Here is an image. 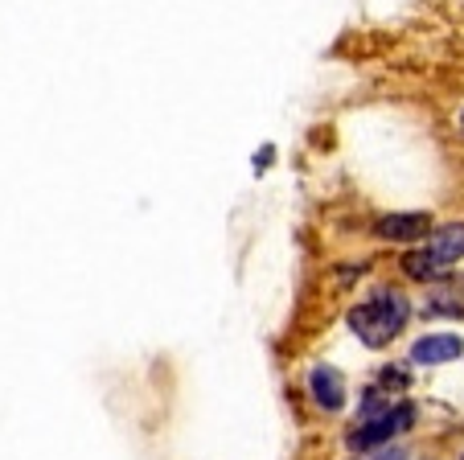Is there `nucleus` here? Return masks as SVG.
<instances>
[{
	"mask_svg": "<svg viewBox=\"0 0 464 460\" xmlns=\"http://www.w3.org/2000/svg\"><path fill=\"white\" fill-rule=\"evenodd\" d=\"M308 387H313L316 407H324V411H342L345 407V382L334 366H316V370L308 374Z\"/></svg>",
	"mask_w": 464,
	"mask_h": 460,
	"instance_id": "obj_4",
	"label": "nucleus"
},
{
	"mask_svg": "<svg viewBox=\"0 0 464 460\" xmlns=\"http://www.w3.org/2000/svg\"><path fill=\"white\" fill-rule=\"evenodd\" d=\"M428 255L440 268H452L456 259H464V222H448V226H440V230H431Z\"/></svg>",
	"mask_w": 464,
	"mask_h": 460,
	"instance_id": "obj_6",
	"label": "nucleus"
},
{
	"mask_svg": "<svg viewBox=\"0 0 464 460\" xmlns=\"http://www.w3.org/2000/svg\"><path fill=\"white\" fill-rule=\"evenodd\" d=\"M407 317H411L407 296L394 292V288H386V292H378L374 300H366V304H358V308H353L350 325H353V333H358L370 349H382L386 341L399 338V329L407 325Z\"/></svg>",
	"mask_w": 464,
	"mask_h": 460,
	"instance_id": "obj_1",
	"label": "nucleus"
},
{
	"mask_svg": "<svg viewBox=\"0 0 464 460\" xmlns=\"http://www.w3.org/2000/svg\"><path fill=\"white\" fill-rule=\"evenodd\" d=\"M428 230H431L428 214H386V218H378V226H374V235L391 239V243H411V239H423Z\"/></svg>",
	"mask_w": 464,
	"mask_h": 460,
	"instance_id": "obj_3",
	"label": "nucleus"
},
{
	"mask_svg": "<svg viewBox=\"0 0 464 460\" xmlns=\"http://www.w3.org/2000/svg\"><path fill=\"white\" fill-rule=\"evenodd\" d=\"M358 460H403V452H391V456H358Z\"/></svg>",
	"mask_w": 464,
	"mask_h": 460,
	"instance_id": "obj_9",
	"label": "nucleus"
},
{
	"mask_svg": "<svg viewBox=\"0 0 464 460\" xmlns=\"http://www.w3.org/2000/svg\"><path fill=\"white\" fill-rule=\"evenodd\" d=\"M415 424V407L411 403H399V407H386L378 419H370L366 427H358V432H350V448H358V452H366V448H374V444H386L391 436H399V432H407V427Z\"/></svg>",
	"mask_w": 464,
	"mask_h": 460,
	"instance_id": "obj_2",
	"label": "nucleus"
},
{
	"mask_svg": "<svg viewBox=\"0 0 464 460\" xmlns=\"http://www.w3.org/2000/svg\"><path fill=\"white\" fill-rule=\"evenodd\" d=\"M407 382H411V374H407V370H391V366L382 370V387H394V391H407Z\"/></svg>",
	"mask_w": 464,
	"mask_h": 460,
	"instance_id": "obj_8",
	"label": "nucleus"
},
{
	"mask_svg": "<svg viewBox=\"0 0 464 460\" xmlns=\"http://www.w3.org/2000/svg\"><path fill=\"white\" fill-rule=\"evenodd\" d=\"M460 338L456 333H436V338H420L411 346V362L420 366H440V362H456L460 357Z\"/></svg>",
	"mask_w": 464,
	"mask_h": 460,
	"instance_id": "obj_5",
	"label": "nucleus"
},
{
	"mask_svg": "<svg viewBox=\"0 0 464 460\" xmlns=\"http://www.w3.org/2000/svg\"><path fill=\"white\" fill-rule=\"evenodd\" d=\"M460 128H464V112H460Z\"/></svg>",
	"mask_w": 464,
	"mask_h": 460,
	"instance_id": "obj_10",
	"label": "nucleus"
},
{
	"mask_svg": "<svg viewBox=\"0 0 464 460\" xmlns=\"http://www.w3.org/2000/svg\"><path fill=\"white\" fill-rule=\"evenodd\" d=\"M403 271H407L411 279H436L444 268H440V263L431 259L428 251H407V255H403Z\"/></svg>",
	"mask_w": 464,
	"mask_h": 460,
	"instance_id": "obj_7",
	"label": "nucleus"
}]
</instances>
